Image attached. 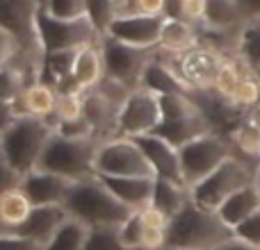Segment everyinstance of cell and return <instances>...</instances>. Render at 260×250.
<instances>
[{
	"mask_svg": "<svg viewBox=\"0 0 260 250\" xmlns=\"http://www.w3.org/2000/svg\"><path fill=\"white\" fill-rule=\"evenodd\" d=\"M162 21H165V16L126 12L114 18V23L110 25L105 36H112V39L123 41V44L130 46H139V48H157Z\"/></svg>",
	"mask_w": 260,
	"mask_h": 250,
	"instance_id": "cell-14",
	"label": "cell"
},
{
	"mask_svg": "<svg viewBox=\"0 0 260 250\" xmlns=\"http://www.w3.org/2000/svg\"><path fill=\"white\" fill-rule=\"evenodd\" d=\"M162 100V123L155 134L165 137L174 146L192 141L194 137L203 132H210L212 125L203 114L201 105L197 103L192 94H167L160 96Z\"/></svg>",
	"mask_w": 260,
	"mask_h": 250,
	"instance_id": "cell-7",
	"label": "cell"
},
{
	"mask_svg": "<svg viewBox=\"0 0 260 250\" xmlns=\"http://www.w3.org/2000/svg\"><path fill=\"white\" fill-rule=\"evenodd\" d=\"M18 118L16 112V103H9V100H0V134L9 128L14 121Z\"/></svg>",
	"mask_w": 260,
	"mask_h": 250,
	"instance_id": "cell-40",
	"label": "cell"
},
{
	"mask_svg": "<svg viewBox=\"0 0 260 250\" xmlns=\"http://www.w3.org/2000/svg\"><path fill=\"white\" fill-rule=\"evenodd\" d=\"M162 123V100L146 87L133 89L128 100L123 103L117 118L114 137H142L151 134Z\"/></svg>",
	"mask_w": 260,
	"mask_h": 250,
	"instance_id": "cell-13",
	"label": "cell"
},
{
	"mask_svg": "<svg viewBox=\"0 0 260 250\" xmlns=\"http://www.w3.org/2000/svg\"><path fill=\"white\" fill-rule=\"evenodd\" d=\"M203 44V32L199 25L185 21L178 16H165L160 30V41H157V50L167 55H180L187 50L197 48Z\"/></svg>",
	"mask_w": 260,
	"mask_h": 250,
	"instance_id": "cell-18",
	"label": "cell"
},
{
	"mask_svg": "<svg viewBox=\"0 0 260 250\" xmlns=\"http://www.w3.org/2000/svg\"><path fill=\"white\" fill-rule=\"evenodd\" d=\"M64 210L89 228H119L133 214V210L123 205L96 175L73 182L64 200Z\"/></svg>",
	"mask_w": 260,
	"mask_h": 250,
	"instance_id": "cell-2",
	"label": "cell"
},
{
	"mask_svg": "<svg viewBox=\"0 0 260 250\" xmlns=\"http://www.w3.org/2000/svg\"><path fill=\"white\" fill-rule=\"evenodd\" d=\"M96 178L133 212L151 205L155 178H146V175H123V178H119V175H96Z\"/></svg>",
	"mask_w": 260,
	"mask_h": 250,
	"instance_id": "cell-17",
	"label": "cell"
},
{
	"mask_svg": "<svg viewBox=\"0 0 260 250\" xmlns=\"http://www.w3.org/2000/svg\"><path fill=\"white\" fill-rule=\"evenodd\" d=\"M99 139L94 137H69L62 132H53L48 139L37 169L53 171L64 178L80 182L96 175V150Z\"/></svg>",
	"mask_w": 260,
	"mask_h": 250,
	"instance_id": "cell-4",
	"label": "cell"
},
{
	"mask_svg": "<svg viewBox=\"0 0 260 250\" xmlns=\"http://www.w3.org/2000/svg\"><path fill=\"white\" fill-rule=\"evenodd\" d=\"M233 237V228H229L217 212L203 210L189 198L187 205L171 219L167 230V246L185 250H215Z\"/></svg>",
	"mask_w": 260,
	"mask_h": 250,
	"instance_id": "cell-3",
	"label": "cell"
},
{
	"mask_svg": "<svg viewBox=\"0 0 260 250\" xmlns=\"http://www.w3.org/2000/svg\"><path fill=\"white\" fill-rule=\"evenodd\" d=\"M119 3H121V9H123V14L128 12V0H119Z\"/></svg>",
	"mask_w": 260,
	"mask_h": 250,
	"instance_id": "cell-44",
	"label": "cell"
},
{
	"mask_svg": "<svg viewBox=\"0 0 260 250\" xmlns=\"http://www.w3.org/2000/svg\"><path fill=\"white\" fill-rule=\"evenodd\" d=\"M258 164H260V150H258Z\"/></svg>",
	"mask_w": 260,
	"mask_h": 250,
	"instance_id": "cell-48",
	"label": "cell"
},
{
	"mask_svg": "<svg viewBox=\"0 0 260 250\" xmlns=\"http://www.w3.org/2000/svg\"><path fill=\"white\" fill-rule=\"evenodd\" d=\"M32 210L35 205L21 187L0 193V232H16L32 214Z\"/></svg>",
	"mask_w": 260,
	"mask_h": 250,
	"instance_id": "cell-26",
	"label": "cell"
},
{
	"mask_svg": "<svg viewBox=\"0 0 260 250\" xmlns=\"http://www.w3.org/2000/svg\"><path fill=\"white\" fill-rule=\"evenodd\" d=\"M16 53H18V46H16V41H14V36L9 34V32L0 30V68L7 66V64L16 57Z\"/></svg>",
	"mask_w": 260,
	"mask_h": 250,
	"instance_id": "cell-39",
	"label": "cell"
},
{
	"mask_svg": "<svg viewBox=\"0 0 260 250\" xmlns=\"http://www.w3.org/2000/svg\"><path fill=\"white\" fill-rule=\"evenodd\" d=\"M85 5H87V16L91 18V23L103 36L108 34L114 18L123 14L119 0H85Z\"/></svg>",
	"mask_w": 260,
	"mask_h": 250,
	"instance_id": "cell-29",
	"label": "cell"
},
{
	"mask_svg": "<svg viewBox=\"0 0 260 250\" xmlns=\"http://www.w3.org/2000/svg\"><path fill=\"white\" fill-rule=\"evenodd\" d=\"M67 210L64 205H41V207H35L32 214L27 216V221L16 230V234L25 239H32L35 243L44 246L50 237L55 234V230L67 221Z\"/></svg>",
	"mask_w": 260,
	"mask_h": 250,
	"instance_id": "cell-23",
	"label": "cell"
},
{
	"mask_svg": "<svg viewBox=\"0 0 260 250\" xmlns=\"http://www.w3.org/2000/svg\"><path fill=\"white\" fill-rule=\"evenodd\" d=\"M258 210H260V189L256 182H251V184H244L235 193H231L219 205L217 214L221 216V221L229 228H235V225H240L244 219H249Z\"/></svg>",
	"mask_w": 260,
	"mask_h": 250,
	"instance_id": "cell-24",
	"label": "cell"
},
{
	"mask_svg": "<svg viewBox=\"0 0 260 250\" xmlns=\"http://www.w3.org/2000/svg\"><path fill=\"white\" fill-rule=\"evenodd\" d=\"M39 32L44 41L46 53H59V50H80L85 46L99 44L103 39L89 16L80 18H55L39 12Z\"/></svg>",
	"mask_w": 260,
	"mask_h": 250,
	"instance_id": "cell-10",
	"label": "cell"
},
{
	"mask_svg": "<svg viewBox=\"0 0 260 250\" xmlns=\"http://www.w3.org/2000/svg\"><path fill=\"white\" fill-rule=\"evenodd\" d=\"M178 152H180V169H183V178L187 189L192 184H197L199 180H203L206 175H210L231 155H235L233 143L229 141V137L215 132V130L203 132L199 137H194L192 141L183 143L178 148Z\"/></svg>",
	"mask_w": 260,
	"mask_h": 250,
	"instance_id": "cell-8",
	"label": "cell"
},
{
	"mask_svg": "<svg viewBox=\"0 0 260 250\" xmlns=\"http://www.w3.org/2000/svg\"><path fill=\"white\" fill-rule=\"evenodd\" d=\"M82 250H128L119 239V228H91Z\"/></svg>",
	"mask_w": 260,
	"mask_h": 250,
	"instance_id": "cell-32",
	"label": "cell"
},
{
	"mask_svg": "<svg viewBox=\"0 0 260 250\" xmlns=\"http://www.w3.org/2000/svg\"><path fill=\"white\" fill-rule=\"evenodd\" d=\"M240 7L244 12V18L260 16V0H240Z\"/></svg>",
	"mask_w": 260,
	"mask_h": 250,
	"instance_id": "cell-42",
	"label": "cell"
},
{
	"mask_svg": "<svg viewBox=\"0 0 260 250\" xmlns=\"http://www.w3.org/2000/svg\"><path fill=\"white\" fill-rule=\"evenodd\" d=\"M89 230L91 228L82 221L67 216V221L55 230V234L41 246V250H82L89 237Z\"/></svg>",
	"mask_w": 260,
	"mask_h": 250,
	"instance_id": "cell-27",
	"label": "cell"
},
{
	"mask_svg": "<svg viewBox=\"0 0 260 250\" xmlns=\"http://www.w3.org/2000/svg\"><path fill=\"white\" fill-rule=\"evenodd\" d=\"M187 202H189V189L185 187V184L155 178V189H153L151 205H155L157 210H162L167 216L174 219Z\"/></svg>",
	"mask_w": 260,
	"mask_h": 250,
	"instance_id": "cell-28",
	"label": "cell"
},
{
	"mask_svg": "<svg viewBox=\"0 0 260 250\" xmlns=\"http://www.w3.org/2000/svg\"><path fill=\"white\" fill-rule=\"evenodd\" d=\"M103 77H105V62H103L101 41L78 50L76 59H73V71H71V89L89 91Z\"/></svg>",
	"mask_w": 260,
	"mask_h": 250,
	"instance_id": "cell-21",
	"label": "cell"
},
{
	"mask_svg": "<svg viewBox=\"0 0 260 250\" xmlns=\"http://www.w3.org/2000/svg\"><path fill=\"white\" fill-rule=\"evenodd\" d=\"M169 0H128V12L148 14V16H167Z\"/></svg>",
	"mask_w": 260,
	"mask_h": 250,
	"instance_id": "cell-36",
	"label": "cell"
},
{
	"mask_svg": "<svg viewBox=\"0 0 260 250\" xmlns=\"http://www.w3.org/2000/svg\"><path fill=\"white\" fill-rule=\"evenodd\" d=\"M256 184H258V189H260V164H258V173H256Z\"/></svg>",
	"mask_w": 260,
	"mask_h": 250,
	"instance_id": "cell-45",
	"label": "cell"
},
{
	"mask_svg": "<svg viewBox=\"0 0 260 250\" xmlns=\"http://www.w3.org/2000/svg\"><path fill=\"white\" fill-rule=\"evenodd\" d=\"M96 175H146L155 178L151 161L133 137H112L99 143Z\"/></svg>",
	"mask_w": 260,
	"mask_h": 250,
	"instance_id": "cell-11",
	"label": "cell"
},
{
	"mask_svg": "<svg viewBox=\"0 0 260 250\" xmlns=\"http://www.w3.org/2000/svg\"><path fill=\"white\" fill-rule=\"evenodd\" d=\"M229 103L242 114H247V112H251L253 107H258L260 105V80L253 77L251 73H247V75L240 80V85L235 87V91L229 98Z\"/></svg>",
	"mask_w": 260,
	"mask_h": 250,
	"instance_id": "cell-30",
	"label": "cell"
},
{
	"mask_svg": "<svg viewBox=\"0 0 260 250\" xmlns=\"http://www.w3.org/2000/svg\"><path fill=\"white\" fill-rule=\"evenodd\" d=\"M135 141L139 143V148L144 150L146 159L151 161L153 171H155V178L185 184L183 169H180L178 146H174L171 141H167L165 137H160V134H155V132L142 134V137H135ZM185 187H187V184H185Z\"/></svg>",
	"mask_w": 260,
	"mask_h": 250,
	"instance_id": "cell-15",
	"label": "cell"
},
{
	"mask_svg": "<svg viewBox=\"0 0 260 250\" xmlns=\"http://www.w3.org/2000/svg\"><path fill=\"white\" fill-rule=\"evenodd\" d=\"M160 250H185V248H171V246H165V248H160Z\"/></svg>",
	"mask_w": 260,
	"mask_h": 250,
	"instance_id": "cell-46",
	"label": "cell"
},
{
	"mask_svg": "<svg viewBox=\"0 0 260 250\" xmlns=\"http://www.w3.org/2000/svg\"><path fill=\"white\" fill-rule=\"evenodd\" d=\"M55 128L46 118L18 116L0 134V152L21 175L30 173L39 166L41 152H44L48 139L53 137Z\"/></svg>",
	"mask_w": 260,
	"mask_h": 250,
	"instance_id": "cell-5",
	"label": "cell"
},
{
	"mask_svg": "<svg viewBox=\"0 0 260 250\" xmlns=\"http://www.w3.org/2000/svg\"><path fill=\"white\" fill-rule=\"evenodd\" d=\"M21 180H23V175L9 164L7 157L0 152V193H5L7 189L21 187Z\"/></svg>",
	"mask_w": 260,
	"mask_h": 250,
	"instance_id": "cell-37",
	"label": "cell"
},
{
	"mask_svg": "<svg viewBox=\"0 0 260 250\" xmlns=\"http://www.w3.org/2000/svg\"><path fill=\"white\" fill-rule=\"evenodd\" d=\"M256 173H258V161H251L235 152L224 164L217 166L210 175H206L197 184H192L189 187V198L203 210L217 212L231 193L242 189L244 184L256 182Z\"/></svg>",
	"mask_w": 260,
	"mask_h": 250,
	"instance_id": "cell-6",
	"label": "cell"
},
{
	"mask_svg": "<svg viewBox=\"0 0 260 250\" xmlns=\"http://www.w3.org/2000/svg\"><path fill=\"white\" fill-rule=\"evenodd\" d=\"M142 219L139 212H133L121 225H119V239L128 250H142Z\"/></svg>",
	"mask_w": 260,
	"mask_h": 250,
	"instance_id": "cell-34",
	"label": "cell"
},
{
	"mask_svg": "<svg viewBox=\"0 0 260 250\" xmlns=\"http://www.w3.org/2000/svg\"><path fill=\"white\" fill-rule=\"evenodd\" d=\"M59 91L46 80H35L21 91L16 98V112L18 116H35L50 121L57 107Z\"/></svg>",
	"mask_w": 260,
	"mask_h": 250,
	"instance_id": "cell-19",
	"label": "cell"
},
{
	"mask_svg": "<svg viewBox=\"0 0 260 250\" xmlns=\"http://www.w3.org/2000/svg\"><path fill=\"white\" fill-rule=\"evenodd\" d=\"M215 250H260V248L251 246V243L242 241V239H238V237H233V239H229V241L221 243V246L215 248Z\"/></svg>",
	"mask_w": 260,
	"mask_h": 250,
	"instance_id": "cell-41",
	"label": "cell"
},
{
	"mask_svg": "<svg viewBox=\"0 0 260 250\" xmlns=\"http://www.w3.org/2000/svg\"><path fill=\"white\" fill-rule=\"evenodd\" d=\"M162 57L169 62V66L180 75L189 94H201V91H212L215 87V77L219 73L221 64L226 59V53L217 46L203 41L201 46L187 50L180 55H167L157 50Z\"/></svg>",
	"mask_w": 260,
	"mask_h": 250,
	"instance_id": "cell-9",
	"label": "cell"
},
{
	"mask_svg": "<svg viewBox=\"0 0 260 250\" xmlns=\"http://www.w3.org/2000/svg\"><path fill=\"white\" fill-rule=\"evenodd\" d=\"M39 0H0V30L9 32L18 46L12 62L25 68L32 80H41L46 55L39 32Z\"/></svg>",
	"mask_w": 260,
	"mask_h": 250,
	"instance_id": "cell-1",
	"label": "cell"
},
{
	"mask_svg": "<svg viewBox=\"0 0 260 250\" xmlns=\"http://www.w3.org/2000/svg\"><path fill=\"white\" fill-rule=\"evenodd\" d=\"M231 55H235L240 64L260 80V16L244 18V23L233 34Z\"/></svg>",
	"mask_w": 260,
	"mask_h": 250,
	"instance_id": "cell-22",
	"label": "cell"
},
{
	"mask_svg": "<svg viewBox=\"0 0 260 250\" xmlns=\"http://www.w3.org/2000/svg\"><path fill=\"white\" fill-rule=\"evenodd\" d=\"M208 0H169L167 3V16H178L201 27L206 21Z\"/></svg>",
	"mask_w": 260,
	"mask_h": 250,
	"instance_id": "cell-31",
	"label": "cell"
},
{
	"mask_svg": "<svg viewBox=\"0 0 260 250\" xmlns=\"http://www.w3.org/2000/svg\"><path fill=\"white\" fill-rule=\"evenodd\" d=\"M244 121H247V123L251 125V128H253V130H256V132L260 134V105H258V107H253L251 112H247V114H244Z\"/></svg>",
	"mask_w": 260,
	"mask_h": 250,
	"instance_id": "cell-43",
	"label": "cell"
},
{
	"mask_svg": "<svg viewBox=\"0 0 260 250\" xmlns=\"http://www.w3.org/2000/svg\"><path fill=\"white\" fill-rule=\"evenodd\" d=\"M101 48H103L105 75L123 82L128 89H139L142 87L144 71L151 64V59L155 57V50H157V48L130 46V44H123V41L112 39V36H103L101 39Z\"/></svg>",
	"mask_w": 260,
	"mask_h": 250,
	"instance_id": "cell-12",
	"label": "cell"
},
{
	"mask_svg": "<svg viewBox=\"0 0 260 250\" xmlns=\"http://www.w3.org/2000/svg\"><path fill=\"white\" fill-rule=\"evenodd\" d=\"M244 23V12L240 7V0H208L206 21L201 25L203 34L229 36L238 32V27Z\"/></svg>",
	"mask_w": 260,
	"mask_h": 250,
	"instance_id": "cell-20",
	"label": "cell"
},
{
	"mask_svg": "<svg viewBox=\"0 0 260 250\" xmlns=\"http://www.w3.org/2000/svg\"><path fill=\"white\" fill-rule=\"evenodd\" d=\"M0 250H41V246L16 232H0Z\"/></svg>",
	"mask_w": 260,
	"mask_h": 250,
	"instance_id": "cell-38",
	"label": "cell"
},
{
	"mask_svg": "<svg viewBox=\"0 0 260 250\" xmlns=\"http://www.w3.org/2000/svg\"><path fill=\"white\" fill-rule=\"evenodd\" d=\"M142 87L151 89L157 96H167V94H189V89L185 87V82L180 80V75L169 66L165 57L155 50V57L151 59V64L146 66L142 77Z\"/></svg>",
	"mask_w": 260,
	"mask_h": 250,
	"instance_id": "cell-25",
	"label": "cell"
},
{
	"mask_svg": "<svg viewBox=\"0 0 260 250\" xmlns=\"http://www.w3.org/2000/svg\"><path fill=\"white\" fill-rule=\"evenodd\" d=\"M46 14L55 18H80L87 16V5L85 0H46L44 3Z\"/></svg>",
	"mask_w": 260,
	"mask_h": 250,
	"instance_id": "cell-33",
	"label": "cell"
},
{
	"mask_svg": "<svg viewBox=\"0 0 260 250\" xmlns=\"http://www.w3.org/2000/svg\"><path fill=\"white\" fill-rule=\"evenodd\" d=\"M39 3H41V7H44V3H46V0H39Z\"/></svg>",
	"mask_w": 260,
	"mask_h": 250,
	"instance_id": "cell-47",
	"label": "cell"
},
{
	"mask_svg": "<svg viewBox=\"0 0 260 250\" xmlns=\"http://www.w3.org/2000/svg\"><path fill=\"white\" fill-rule=\"evenodd\" d=\"M233 234L238 239H242V241L260 248V210L253 212V214L249 216V219H244L240 225H235Z\"/></svg>",
	"mask_w": 260,
	"mask_h": 250,
	"instance_id": "cell-35",
	"label": "cell"
},
{
	"mask_svg": "<svg viewBox=\"0 0 260 250\" xmlns=\"http://www.w3.org/2000/svg\"><path fill=\"white\" fill-rule=\"evenodd\" d=\"M71 187H73V180L64 178L59 173H53V171H44V169H32L21 180V189L27 193V198L32 200L35 207L64 205Z\"/></svg>",
	"mask_w": 260,
	"mask_h": 250,
	"instance_id": "cell-16",
	"label": "cell"
}]
</instances>
